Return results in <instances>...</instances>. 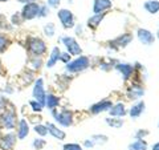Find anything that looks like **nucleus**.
Masks as SVG:
<instances>
[{"label": "nucleus", "mask_w": 159, "mask_h": 150, "mask_svg": "<svg viewBox=\"0 0 159 150\" xmlns=\"http://www.w3.org/2000/svg\"><path fill=\"white\" fill-rule=\"evenodd\" d=\"M27 44H28V51L36 57H41L47 52V44L40 37H36V36L28 37Z\"/></svg>", "instance_id": "1"}, {"label": "nucleus", "mask_w": 159, "mask_h": 150, "mask_svg": "<svg viewBox=\"0 0 159 150\" xmlns=\"http://www.w3.org/2000/svg\"><path fill=\"white\" fill-rule=\"evenodd\" d=\"M89 65H90V61H89V59L86 56H78L77 59L69 61L66 64L65 69L68 72H70V73H77V72L85 71Z\"/></svg>", "instance_id": "2"}, {"label": "nucleus", "mask_w": 159, "mask_h": 150, "mask_svg": "<svg viewBox=\"0 0 159 150\" xmlns=\"http://www.w3.org/2000/svg\"><path fill=\"white\" fill-rule=\"evenodd\" d=\"M52 116L61 126L68 128L73 124V113L69 109H62L60 112H57V109H54V110H52Z\"/></svg>", "instance_id": "3"}, {"label": "nucleus", "mask_w": 159, "mask_h": 150, "mask_svg": "<svg viewBox=\"0 0 159 150\" xmlns=\"http://www.w3.org/2000/svg\"><path fill=\"white\" fill-rule=\"evenodd\" d=\"M39 13H40V4L36 2L24 4L21 12H20L23 20H33V19L39 17Z\"/></svg>", "instance_id": "4"}, {"label": "nucleus", "mask_w": 159, "mask_h": 150, "mask_svg": "<svg viewBox=\"0 0 159 150\" xmlns=\"http://www.w3.org/2000/svg\"><path fill=\"white\" fill-rule=\"evenodd\" d=\"M16 122H17V116L12 109H8L0 116V124L7 130H12V129L16 128Z\"/></svg>", "instance_id": "5"}, {"label": "nucleus", "mask_w": 159, "mask_h": 150, "mask_svg": "<svg viewBox=\"0 0 159 150\" xmlns=\"http://www.w3.org/2000/svg\"><path fill=\"white\" fill-rule=\"evenodd\" d=\"M62 44L66 48V52L70 54V56H80L82 53V49L80 47V44L77 43V40L70 36H62L61 37Z\"/></svg>", "instance_id": "6"}, {"label": "nucleus", "mask_w": 159, "mask_h": 150, "mask_svg": "<svg viewBox=\"0 0 159 150\" xmlns=\"http://www.w3.org/2000/svg\"><path fill=\"white\" fill-rule=\"evenodd\" d=\"M57 17L60 20V23H61V26L65 29H70L76 26V24H74V15L72 13V11H69V9H65V8L58 9Z\"/></svg>", "instance_id": "7"}, {"label": "nucleus", "mask_w": 159, "mask_h": 150, "mask_svg": "<svg viewBox=\"0 0 159 150\" xmlns=\"http://www.w3.org/2000/svg\"><path fill=\"white\" fill-rule=\"evenodd\" d=\"M32 94H33L34 101L40 102L43 106L45 105L47 93H45V89H44V81H43V78H37L36 81H34V87H33Z\"/></svg>", "instance_id": "8"}, {"label": "nucleus", "mask_w": 159, "mask_h": 150, "mask_svg": "<svg viewBox=\"0 0 159 150\" xmlns=\"http://www.w3.org/2000/svg\"><path fill=\"white\" fill-rule=\"evenodd\" d=\"M17 141V136L12 132L3 134L0 138V149L2 150H13Z\"/></svg>", "instance_id": "9"}, {"label": "nucleus", "mask_w": 159, "mask_h": 150, "mask_svg": "<svg viewBox=\"0 0 159 150\" xmlns=\"http://www.w3.org/2000/svg\"><path fill=\"white\" fill-rule=\"evenodd\" d=\"M131 40H133V36L130 33H122L121 36H118L116 40H113L110 44H111V47L116 48V49L117 48H125L131 43Z\"/></svg>", "instance_id": "10"}, {"label": "nucleus", "mask_w": 159, "mask_h": 150, "mask_svg": "<svg viewBox=\"0 0 159 150\" xmlns=\"http://www.w3.org/2000/svg\"><path fill=\"white\" fill-rule=\"evenodd\" d=\"M138 39H139V41L142 44H145V45H151L154 43V40H155L154 35L148 31V29H145V28L138 29Z\"/></svg>", "instance_id": "11"}, {"label": "nucleus", "mask_w": 159, "mask_h": 150, "mask_svg": "<svg viewBox=\"0 0 159 150\" xmlns=\"http://www.w3.org/2000/svg\"><path fill=\"white\" fill-rule=\"evenodd\" d=\"M29 132H31V129H29V124L27 122V120L21 118L17 124V130H16V136H17V139H24L28 137Z\"/></svg>", "instance_id": "12"}, {"label": "nucleus", "mask_w": 159, "mask_h": 150, "mask_svg": "<svg viewBox=\"0 0 159 150\" xmlns=\"http://www.w3.org/2000/svg\"><path fill=\"white\" fill-rule=\"evenodd\" d=\"M111 106H113V102L110 101V100H103V101H101V102L94 104L93 106L90 108V112H92L93 114H98V113L110 110Z\"/></svg>", "instance_id": "13"}, {"label": "nucleus", "mask_w": 159, "mask_h": 150, "mask_svg": "<svg viewBox=\"0 0 159 150\" xmlns=\"http://www.w3.org/2000/svg\"><path fill=\"white\" fill-rule=\"evenodd\" d=\"M143 94H145V89H143L141 85H138V84H133L127 89V96H129V98H131V100H139Z\"/></svg>", "instance_id": "14"}, {"label": "nucleus", "mask_w": 159, "mask_h": 150, "mask_svg": "<svg viewBox=\"0 0 159 150\" xmlns=\"http://www.w3.org/2000/svg\"><path fill=\"white\" fill-rule=\"evenodd\" d=\"M45 126H47V129H48V133L51 134L52 137H54L56 139H58V141H62V139H65V137H66L65 132L61 130V129H58L54 124L48 122V124L45 125Z\"/></svg>", "instance_id": "15"}, {"label": "nucleus", "mask_w": 159, "mask_h": 150, "mask_svg": "<svg viewBox=\"0 0 159 150\" xmlns=\"http://www.w3.org/2000/svg\"><path fill=\"white\" fill-rule=\"evenodd\" d=\"M111 8V2L110 0H94L93 6V12L96 15H99L101 12L106 11V9Z\"/></svg>", "instance_id": "16"}, {"label": "nucleus", "mask_w": 159, "mask_h": 150, "mask_svg": "<svg viewBox=\"0 0 159 150\" xmlns=\"http://www.w3.org/2000/svg\"><path fill=\"white\" fill-rule=\"evenodd\" d=\"M116 68H117V71L121 72L125 81L131 77V74L134 72V65H131V64H118Z\"/></svg>", "instance_id": "17"}, {"label": "nucleus", "mask_w": 159, "mask_h": 150, "mask_svg": "<svg viewBox=\"0 0 159 150\" xmlns=\"http://www.w3.org/2000/svg\"><path fill=\"white\" fill-rule=\"evenodd\" d=\"M60 56H61V51H60V48L54 47L51 51V54H49V59L47 61V68H53L54 65H56V63L60 60Z\"/></svg>", "instance_id": "18"}, {"label": "nucleus", "mask_w": 159, "mask_h": 150, "mask_svg": "<svg viewBox=\"0 0 159 150\" xmlns=\"http://www.w3.org/2000/svg\"><path fill=\"white\" fill-rule=\"evenodd\" d=\"M60 104V98L57 96H54L52 93H48L47 97H45V105L44 106H47L49 110H54V109H57Z\"/></svg>", "instance_id": "19"}, {"label": "nucleus", "mask_w": 159, "mask_h": 150, "mask_svg": "<svg viewBox=\"0 0 159 150\" xmlns=\"http://www.w3.org/2000/svg\"><path fill=\"white\" fill-rule=\"evenodd\" d=\"M143 112H145V102L139 101L137 104H134L133 106L130 108V112H129V114H130L131 118H138Z\"/></svg>", "instance_id": "20"}, {"label": "nucleus", "mask_w": 159, "mask_h": 150, "mask_svg": "<svg viewBox=\"0 0 159 150\" xmlns=\"http://www.w3.org/2000/svg\"><path fill=\"white\" fill-rule=\"evenodd\" d=\"M109 113H110V116H113V117H123L126 114V108L122 102H118L110 108Z\"/></svg>", "instance_id": "21"}, {"label": "nucleus", "mask_w": 159, "mask_h": 150, "mask_svg": "<svg viewBox=\"0 0 159 150\" xmlns=\"http://www.w3.org/2000/svg\"><path fill=\"white\" fill-rule=\"evenodd\" d=\"M143 7H145V9L148 13L155 15L159 12V2L158 0H147V2L143 4Z\"/></svg>", "instance_id": "22"}, {"label": "nucleus", "mask_w": 159, "mask_h": 150, "mask_svg": "<svg viewBox=\"0 0 159 150\" xmlns=\"http://www.w3.org/2000/svg\"><path fill=\"white\" fill-rule=\"evenodd\" d=\"M103 16H105L103 13H99V15H94V16L89 17V19H88V26L90 27V28H96V27H98V26H99V23H101L102 20H103Z\"/></svg>", "instance_id": "23"}, {"label": "nucleus", "mask_w": 159, "mask_h": 150, "mask_svg": "<svg viewBox=\"0 0 159 150\" xmlns=\"http://www.w3.org/2000/svg\"><path fill=\"white\" fill-rule=\"evenodd\" d=\"M129 150H147V143L143 139H135L129 145Z\"/></svg>", "instance_id": "24"}, {"label": "nucleus", "mask_w": 159, "mask_h": 150, "mask_svg": "<svg viewBox=\"0 0 159 150\" xmlns=\"http://www.w3.org/2000/svg\"><path fill=\"white\" fill-rule=\"evenodd\" d=\"M9 43H11V41H9V37L7 36V35L0 33V53H4L7 51Z\"/></svg>", "instance_id": "25"}, {"label": "nucleus", "mask_w": 159, "mask_h": 150, "mask_svg": "<svg viewBox=\"0 0 159 150\" xmlns=\"http://www.w3.org/2000/svg\"><path fill=\"white\" fill-rule=\"evenodd\" d=\"M106 124L109 125V126L114 128V129H119V128H122V125H123V120L109 117V118H106Z\"/></svg>", "instance_id": "26"}, {"label": "nucleus", "mask_w": 159, "mask_h": 150, "mask_svg": "<svg viewBox=\"0 0 159 150\" xmlns=\"http://www.w3.org/2000/svg\"><path fill=\"white\" fill-rule=\"evenodd\" d=\"M45 145H47V141L44 138H34L32 142V146L34 150H41L45 148Z\"/></svg>", "instance_id": "27"}, {"label": "nucleus", "mask_w": 159, "mask_h": 150, "mask_svg": "<svg viewBox=\"0 0 159 150\" xmlns=\"http://www.w3.org/2000/svg\"><path fill=\"white\" fill-rule=\"evenodd\" d=\"M92 141L94 142V145H103L107 142V137L103 134H94L92 137Z\"/></svg>", "instance_id": "28"}, {"label": "nucleus", "mask_w": 159, "mask_h": 150, "mask_svg": "<svg viewBox=\"0 0 159 150\" xmlns=\"http://www.w3.org/2000/svg\"><path fill=\"white\" fill-rule=\"evenodd\" d=\"M44 33H45L48 37L54 36V33H56V28H54V24H53V23L45 24V26H44Z\"/></svg>", "instance_id": "29"}, {"label": "nucleus", "mask_w": 159, "mask_h": 150, "mask_svg": "<svg viewBox=\"0 0 159 150\" xmlns=\"http://www.w3.org/2000/svg\"><path fill=\"white\" fill-rule=\"evenodd\" d=\"M29 64L32 65L33 69H40V68H41V65H43V60H41V57L33 56L31 60H29Z\"/></svg>", "instance_id": "30"}, {"label": "nucleus", "mask_w": 159, "mask_h": 150, "mask_svg": "<svg viewBox=\"0 0 159 150\" xmlns=\"http://www.w3.org/2000/svg\"><path fill=\"white\" fill-rule=\"evenodd\" d=\"M34 132H36L39 136H41V137H45L47 134H48V129L45 125H41V124H39L34 126Z\"/></svg>", "instance_id": "31"}, {"label": "nucleus", "mask_w": 159, "mask_h": 150, "mask_svg": "<svg viewBox=\"0 0 159 150\" xmlns=\"http://www.w3.org/2000/svg\"><path fill=\"white\" fill-rule=\"evenodd\" d=\"M11 23L13 24V26H20V24L23 23V17H21V15H20V13H15V15H12V17H11Z\"/></svg>", "instance_id": "32"}, {"label": "nucleus", "mask_w": 159, "mask_h": 150, "mask_svg": "<svg viewBox=\"0 0 159 150\" xmlns=\"http://www.w3.org/2000/svg\"><path fill=\"white\" fill-rule=\"evenodd\" d=\"M29 105H31V108H32V110L33 112H41L43 110V105L41 104H40V102H37V101H34V100H32V101L31 102H29Z\"/></svg>", "instance_id": "33"}, {"label": "nucleus", "mask_w": 159, "mask_h": 150, "mask_svg": "<svg viewBox=\"0 0 159 150\" xmlns=\"http://www.w3.org/2000/svg\"><path fill=\"white\" fill-rule=\"evenodd\" d=\"M62 149L64 150H82V146L78 143H65Z\"/></svg>", "instance_id": "34"}, {"label": "nucleus", "mask_w": 159, "mask_h": 150, "mask_svg": "<svg viewBox=\"0 0 159 150\" xmlns=\"http://www.w3.org/2000/svg\"><path fill=\"white\" fill-rule=\"evenodd\" d=\"M49 15V7L47 6H40V13H39V17H45Z\"/></svg>", "instance_id": "35"}, {"label": "nucleus", "mask_w": 159, "mask_h": 150, "mask_svg": "<svg viewBox=\"0 0 159 150\" xmlns=\"http://www.w3.org/2000/svg\"><path fill=\"white\" fill-rule=\"evenodd\" d=\"M60 3H61V0H48L47 2V6L49 8H57L60 6Z\"/></svg>", "instance_id": "36"}, {"label": "nucleus", "mask_w": 159, "mask_h": 150, "mask_svg": "<svg viewBox=\"0 0 159 150\" xmlns=\"http://www.w3.org/2000/svg\"><path fill=\"white\" fill-rule=\"evenodd\" d=\"M60 60H61L62 63L68 64L69 61H70V54H69L68 52H61V56H60Z\"/></svg>", "instance_id": "37"}, {"label": "nucleus", "mask_w": 159, "mask_h": 150, "mask_svg": "<svg viewBox=\"0 0 159 150\" xmlns=\"http://www.w3.org/2000/svg\"><path fill=\"white\" fill-rule=\"evenodd\" d=\"M6 104H7L6 100H4L3 97H0V110H3V109L6 108Z\"/></svg>", "instance_id": "38"}, {"label": "nucleus", "mask_w": 159, "mask_h": 150, "mask_svg": "<svg viewBox=\"0 0 159 150\" xmlns=\"http://www.w3.org/2000/svg\"><path fill=\"white\" fill-rule=\"evenodd\" d=\"M84 145H85L86 148H93V146H94V142L92 141V139H86L85 143H84Z\"/></svg>", "instance_id": "39"}, {"label": "nucleus", "mask_w": 159, "mask_h": 150, "mask_svg": "<svg viewBox=\"0 0 159 150\" xmlns=\"http://www.w3.org/2000/svg\"><path fill=\"white\" fill-rule=\"evenodd\" d=\"M147 134V132H143V130H141V132H138L137 133V139H142L141 137H143V136H146Z\"/></svg>", "instance_id": "40"}, {"label": "nucleus", "mask_w": 159, "mask_h": 150, "mask_svg": "<svg viewBox=\"0 0 159 150\" xmlns=\"http://www.w3.org/2000/svg\"><path fill=\"white\" fill-rule=\"evenodd\" d=\"M19 3H23V4H28V3H31V2H33V0H17Z\"/></svg>", "instance_id": "41"}, {"label": "nucleus", "mask_w": 159, "mask_h": 150, "mask_svg": "<svg viewBox=\"0 0 159 150\" xmlns=\"http://www.w3.org/2000/svg\"><path fill=\"white\" fill-rule=\"evenodd\" d=\"M76 31H77V35H80V33L82 32V27H81V26H77V27H76Z\"/></svg>", "instance_id": "42"}, {"label": "nucleus", "mask_w": 159, "mask_h": 150, "mask_svg": "<svg viewBox=\"0 0 159 150\" xmlns=\"http://www.w3.org/2000/svg\"><path fill=\"white\" fill-rule=\"evenodd\" d=\"M152 150H159V142H157V143L152 145Z\"/></svg>", "instance_id": "43"}, {"label": "nucleus", "mask_w": 159, "mask_h": 150, "mask_svg": "<svg viewBox=\"0 0 159 150\" xmlns=\"http://www.w3.org/2000/svg\"><path fill=\"white\" fill-rule=\"evenodd\" d=\"M6 2H8V0H0V3H6Z\"/></svg>", "instance_id": "44"}, {"label": "nucleus", "mask_w": 159, "mask_h": 150, "mask_svg": "<svg viewBox=\"0 0 159 150\" xmlns=\"http://www.w3.org/2000/svg\"><path fill=\"white\" fill-rule=\"evenodd\" d=\"M2 72H3V71H2V65H0V74H2Z\"/></svg>", "instance_id": "45"}, {"label": "nucleus", "mask_w": 159, "mask_h": 150, "mask_svg": "<svg viewBox=\"0 0 159 150\" xmlns=\"http://www.w3.org/2000/svg\"><path fill=\"white\" fill-rule=\"evenodd\" d=\"M158 39H159V32H158Z\"/></svg>", "instance_id": "46"}, {"label": "nucleus", "mask_w": 159, "mask_h": 150, "mask_svg": "<svg viewBox=\"0 0 159 150\" xmlns=\"http://www.w3.org/2000/svg\"><path fill=\"white\" fill-rule=\"evenodd\" d=\"M158 126H159V122H158Z\"/></svg>", "instance_id": "47"}, {"label": "nucleus", "mask_w": 159, "mask_h": 150, "mask_svg": "<svg viewBox=\"0 0 159 150\" xmlns=\"http://www.w3.org/2000/svg\"><path fill=\"white\" fill-rule=\"evenodd\" d=\"M33 2H34V0H33Z\"/></svg>", "instance_id": "48"}]
</instances>
